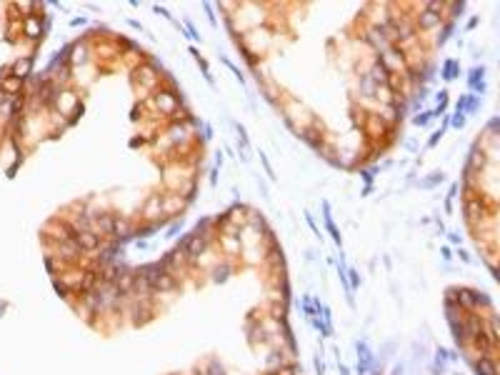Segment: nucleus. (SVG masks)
<instances>
[{
	"label": "nucleus",
	"mask_w": 500,
	"mask_h": 375,
	"mask_svg": "<svg viewBox=\"0 0 500 375\" xmlns=\"http://www.w3.org/2000/svg\"><path fill=\"white\" fill-rule=\"evenodd\" d=\"M75 240H78V245H80V250H83V253H95V250H100V245H103V238H100V235H95L93 230L78 233V235H75Z\"/></svg>",
	"instance_id": "423d86ee"
},
{
	"label": "nucleus",
	"mask_w": 500,
	"mask_h": 375,
	"mask_svg": "<svg viewBox=\"0 0 500 375\" xmlns=\"http://www.w3.org/2000/svg\"><path fill=\"white\" fill-rule=\"evenodd\" d=\"M440 20H443V15H438V13L428 10L425 5H420V13H418V18H415V28H420V30H433V28L440 25Z\"/></svg>",
	"instance_id": "20e7f679"
},
{
	"label": "nucleus",
	"mask_w": 500,
	"mask_h": 375,
	"mask_svg": "<svg viewBox=\"0 0 500 375\" xmlns=\"http://www.w3.org/2000/svg\"><path fill=\"white\" fill-rule=\"evenodd\" d=\"M185 198L183 195H175V193H170V195H165V198H160V213L163 215H175V213H180L183 208H185Z\"/></svg>",
	"instance_id": "39448f33"
},
{
	"label": "nucleus",
	"mask_w": 500,
	"mask_h": 375,
	"mask_svg": "<svg viewBox=\"0 0 500 375\" xmlns=\"http://www.w3.org/2000/svg\"><path fill=\"white\" fill-rule=\"evenodd\" d=\"M273 375H298V368L295 365H280Z\"/></svg>",
	"instance_id": "dca6fc26"
},
{
	"label": "nucleus",
	"mask_w": 500,
	"mask_h": 375,
	"mask_svg": "<svg viewBox=\"0 0 500 375\" xmlns=\"http://www.w3.org/2000/svg\"><path fill=\"white\" fill-rule=\"evenodd\" d=\"M135 83H138L140 88H145V90H153V88H158L160 75H158V70H155V65L143 63L140 68L135 70Z\"/></svg>",
	"instance_id": "7ed1b4c3"
},
{
	"label": "nucleus",
	"mask_w": 500,
	"mask_h": 375,
	"mask_svg": "<svg viewBox=\"0 0 500 375\" xmlns=\"http://www.w3.org/2000/svg\"><path fill=\"white\" fill-rule=\"evenodd\" d=\"M155 105L163 115H175L180 113V95L175 90H160L155 93Z\"/></svg>",
	"instance_id": "f03ea898"
},
{
	"label": "nucleus",
	"mask_w": 500,
	"mask_h": 375,
	"mask_svg": "<svg viewBox=\"0 0 500 375\" xmlns=\"http://www.w3.org/2000/svg\"><path fill=\"white\" fill-rule=\"evenodd\" d=\"M58 105H63V110H70L78 105V98L73 93H63V98H58Z\"/></svg>",
	"instance_id": "2eb2a0df"
},
{
	"label": "nucleus",
	"mask_w": 500,
	"mask_h": 375,
	"mask_svg": "<svg viewBox=\"0 0 500 375\" xmlns=\"http://www.w3.org/2000/svg\"><path fill=\"white\" fill-rule=\"evenodd\" d=\"M130 233H133V225H130L125 218L113 215V238H115V240H120V238H128Z\"/></svg>",
	"instance_id": "6e6552de"
},
{
	"label": "nucleus",
	"mask_w": 500,
	"mask_h": 375,
	"mask_svg": "<svg viewBox=\"0 0 500 375\" xmlns=\"http://www.w3.org/2000/svg\"><path fill=\"white\" fill-rule=\"evenodd\" d=\"M455 68H458V63H455V60H450V63L445 65V78H448V80L455 78Z\"/></svg>",
	"instance_id": "f3484780"
},
{
	"label": "nucleus",
	"mask_w": 500,
	"mask_h": 375,
	"mask_svg": "<svg viewBox=\"0 0 500 375\" xmlns=\"http://www.w3.org/2000/svg\"><path fill=\"white\" fill-rule=\"evenodd\" d=\"M220 243H223L225 253H230V255H233L235 250H240V235H223Z\"/></svg>",
	"instance_id": "ddd939ff"
},
{
	"label": "nucleus",
	"mask_w": 500,
	"mask_h": 375,
	"mask_svg": "<svg viewBox=\"0 0 500 375\" xmlns=\"http://www.w3.org/2000/svg\"><path fill=\"white\" fill-rule=\"evenodd\" d=\"M475 370H478V375H498V365L490 358H480L475 363Z\"/></svg>",
	"instance_id": "9d476101"
},
{
	"label": "nucleus",
	"mask_w": 500,
	"mask_h": 375,
	"mask_svg": "<svg viewBox=\"0 0 500 375\" xmlns=\"http://www.w3.org/2000/svg\"><path fill=\"white\" fill-rule=\"evenodd\" d=\"M143 215H145V218L160 215V195H150V200H148L145 208H143Z\"/></svg>",
	"instance_id": "f8f14e48"
},
{
	"label": "nucleus",
	"mask_w": 500,
	"mask_h": 375,
	"mask_svg": "<svg viewBox=\"0 0 500 375\" xmlns=\"http://www.w3.org/2000/svg\"><path fill=\"white\" fill-rule=\"evenodd\" d=\"M23 30H25V35H28V38L38 40V38H40V33H43V28H40V20H38L35 15H28V18H25V23H23Z\"/></svg>",
	"instance_id": "1a4fd4ad"
},
{
	"label": "nucleus",
	"mask_w": 500,
	"mask_h": 375,
	"mask_svg": "<svg viewBox=\"0 0 500 375\" xmlns=\"http://www.w3.org/2000/svg\"><path fill=\"white\" fill-rule=\"evenodd\" d=\"M85 60H88V48H85V45H75L73 55H70V63L75 65V63H85Z\"/></svg>",
	"instance_id": "4468645a"
},
{
	"label": "nucleus",
	"mask_w": 500,
	"mask_h": 375,
	"mask_svg": "<svg viewBox=\"0 0 500 375\" xmlns=\"http://www.w3.org/2000/svg\"><path fill=\"white\" fill-rule=\"evenodd\" d=\"M30 73H33V55H25V58H20V60L13 63V78L25 80Z\"/></svg>",
	"instance_id": "0eeeda50"
},
{
	"label": "nucleus",
	"mask_w": 500,
	"mask_h": 375,
	"mask_svg": "<svg viewBox=\"0 0 500 375\" xmlns=\"http://www.w3.org/2000/svg\"><path fill=\"white\" fill-rule=\"evenodd\" d=\"M433 118V113H423V115H418L415 118V125H428V120Z\"/></svg>",
	"instance_id": "a211bd4d"
},
{
	"label": "nucleus",
	"mask_w": 500,
	"mask_h": 375,
	"mask_svg": "<svg viewBox=\"0 0 500 375\" xmlns=\"http://www.w3.org/2000/svg\"><path fill=\"white\" fill-rule=\"evenodd\" d=\"M20 88H23V80H18V78H13V75H8V78L0 80V90H5L8 95H15Z\"/></svg>",
	"instance_id": "9b49d317"
},
{
	"label": "nucleus",
	"mask_w": 500,
	"mask_h": 375,
	"mask_svg": "<svg viewBox=\"0 0 500 375\" xmlns=\"http://www.w3.org/2000/svg\"><path fill=\"white\" fill-rule=\"evenodd\" d=\"M378 63L383 65V68H385L388 73H405V70H408L405 58H403V53H400L395 45H393V48H388L385 53H380Z\"/></svg>",
	"instance_id": "f257e3e1"
}]
</instances>
